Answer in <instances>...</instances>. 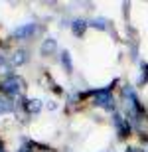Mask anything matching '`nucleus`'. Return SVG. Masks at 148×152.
Wrapping results in <instances>:
<instances>
[{"label": "nucleus", "instance_id": "obj_6", "mask_svg": "<svg viewBox=\"0 0 148 152\" xmlns=\"http://www.w3.org/2000/svg\"><path fill=\"white\" fill-rule=\"evenodd\" d=\"M71 28H73V34L75 36H81L83 32H85V28H87V22H83V20H75Z\"/></svg>", "mask_w": 148, "mask_h": 152}, {"label": "nucleus", "instance_id": "obj_1", "mask_svg": "<svg viewBox=\"0 0 148 152\" xmlns=\"http://www.w3.org/2000/svg\"><path fill=\"white\" fill-rule=\"evenodd\" d=\"M24 89V81L18 75H10L2 81V91L8 93V95H20Z\"/></svg>", "mask_w": 148, "mask_h": 152}, {"label": "nucleus", "instance_id": "obj_8", "mask_svg": "<svg viewBox=\"0 0 148 152\" xmlns=\"http://www.w3.org/2000/svg\"><path fill=\"white\" fill-rule=\"evenodd\" d=\"M10 111H12V103L6 97L0 95V113H10Z\"/></svg>", "mask_w": 148, "mask_h": 152}, {"label": "nucleus", "instance_id": "obj_14", "mask_svg": "<svg viewBox=\"0 0 148 152\" xmlns=\"http://www.w3.org/2000/svg\"><path fill=\"white\" fill-rule=\"evenodd\" d=\"M128 152H136V150H134V148H131V150H128Z\"/></svg>", "mask_w": 148, "mask_h": 152}, {"label": "nucleus", "instance_id": "obj_10", "mask_svg": "<svg viewBox=\"0 0 148 152\" xmlns=\"http://www.w3.org/2000/svg\"><path fill=\"white\" fill-rule=\"evenodd\" d=\"M61 61H63V65L67 67V71H71V59H69L67 51H63V53H61Z\"/></svg>", "mask_w": 148, "mask_h": 152}, {"label": "nucleus", "instance_id": "obj_9", "mask_svg": "<svg viewBox=\"0 0 148 152\" xmlns=\"http://www.w3.org/2000/svg\"><path fill=\"white\" fill-rule=\"evenodd\" d=\"M12 61L16 63V65H22V63L26 61V51H16L14 57H12Z\"/></svg>", "mask_w": 148, "mask_h": 152}, {"label": "nucleus", "instance_id": "obj_12", "mask_svg": "<svg viewBox=\"0 0 148 152\" xmlns=\"http://www.w3.org/2000/svg\"><path fill=\"white\" fill-rule=\"evenodd\" d=\"M91 26H95V28H97V26H99V28H105V24H103V20H93V22H91Z\"/></svg>", "mask_w": 148, "mask_h": 152}, {"label": "nucleus", "instance_id": "obj_5", "mask_svg": "<svg viewBox=\"0 0 148 152\" xmlns=\"http://www.w3.org/2000/svg\"><path fill=\"white\" fill-rule=\"evenodd\" d=\"M55 48H57L55 39H53V38H47L46 42L42 44V53H44V56H47V53H51V51H55Z\"/></svg>", "mask_w": 148, "mask_h": 152}, {"label": "nucleus", "instance_id": "obj_13", "mask_svg": "<svg viewBox=\"0 0 148 152\" xmlns=\"http://www.w3.org/2000/svg\"><path fill=\"white\" fill-rule=\"evenodd\" d=\"M22 152H30V150H28V148H26V146H24V148H22Z\"/></svg>", "mask_w": 148, "mask_h": 152}, {"label": "nucleus", "instance_id": "obj_7", "mask_svg": "<svg viewBox=\"0 0 148 152\" xmlns=\"http://www.w3.org/2000/svg\"><path fill=\"white\" fill-rule=\"evenodd\" d=\"M26 107H28L30 113H38L42 109V103L38 101V99H30V101H26Z\"/></svg>", "mask_w": 148, "mask_h": 152}, {"label": "nucleus", "instance_id": "obj_2", "mask_svg": "<svg viewBox=\"0 0 148 152\" xmlns=\"http://www.w3.org/2000/svg\"><path fill=\"white\" fill-rule=\"evenodd\" d=\"M113 87V85H111ZM111 87H107V89H101V91H97L95 93V103L97 105H101V107H105V109H114V101H113V97H111Z\"/></svg>", "mask_w": 148, "mask_h": 152}, {"label": "nucleus", "instance_id": "obj_3", "mask_svg": "<svg viewBox=\"0 0 148 152\" xmlns=\"http://www.w3.org/2000/svg\"><path fill=\"white\" fill-rule=\"evenodd\" d=\"M34 32H36V24H24V26H20V28L14 30V38H18V39L30 38Z\"/></svg>", "mask_w": 148, "mask_h": 152}, {"label": "nucleus", "instance_id": "obj_11", "mask_svg": "<svg viewBox=\"0 0 148 152\" xmlns=\"http://www.w3.org/2000/svg\"><path fill=\"white\" fill-rule=\"evenodd\" d=\"M146 79H148V65L142 63V77H140V83H146Z\"/></svg>", "mask_w": 148, "mask_h": 152}, {"label": "nucleus", "instance_id": "obj_4", "mask_svg": "<svg viewBox=\"0 0 148 152\" xmlns=\"http://www.w3.org/2000/svg\"><path fill=\"white\" fill-rule=\"evenodd\" d=\"M113 121H114V126H117V130H119V134H120V136H126L128 132H131V124L126 123V121L120 117V115H114Z\"/></svg>", "mask_w": 148, "mask_h": 152}]
</instances>
